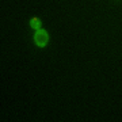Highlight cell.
<instances>
[{
  "label": "cell",
  "mask_w": 122,
  "mask_h": 122,
  "mask_svg": "<svg viewBox=\"0 0 122 122\" xmlns=\"http://www.w3.org/2000/svg\"><path fill=\"white\" fill-rule=\"evenodd\" d=\"M34 42L37 46L39 48H45L49 42V34L46 30H42V29H39V30L35 31L34 34Z\"/></svg>",
  "instance_id": "6da1fadb"
},
{
  "label": "cell",
  "mask_w": 122,
  "mask_h": 122,
  "mask_svg": "<svg viewBox=\"0 0 122 122\" xmlns=\"http://www.w3.org/2000/svg\"><path fill=\"white\" fill-rule=\"evenodd\" d=\"M30 26H31V29H34L35 31L37 30H39L41 29V26H42V22H41V19L39 18H31L30 19Z\"/></svg>",
  "instance_id": "7a4b0ae2"
}]
</instances>
